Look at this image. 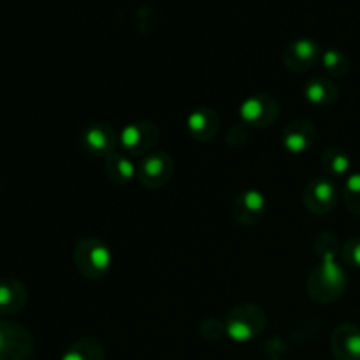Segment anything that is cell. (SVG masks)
<instances>
[{
	"label": "cell",
	"instance_id": "1",
	"mask_svg": "<svg viewBox=\"0 0 360 360\" xmlns=\"http://www.w3.org/2000/svg\"><path fill=\"white\" fill-rule=\"evenodd\" d=\"M306 290L319 304L336 302L347 290V273L336 260H320L308 274Z\"/></svg>",
	"mask_w": 360,
	"mask_h": 360
},
{
	"label": "cell",
	"instance_id": "2",
	"mask_svg": "<svg viewBox=\"0 0 360 360\" xmlns=\"http://www.w3.org/2000/svg\"><path fill=\"white\" fill-rule=\"evenodd\" d=\"M74 266L86 280H101L109 273L112 255L109 246L98 238H83L74 246Z\"/></svg>",
	"mask_w": 360,
	"mask_h": 360
},
{
	"label": "cell",
	"instance_id": "3",
	"mask_svg": "<svg viewBox=\"0 0 360 360\" xmlns=\"http://www.w3.org/2000/svg\"><path fill=\"white\" fill-rule=\"evenodd\" d=\"M266 311L259 304H252V302L234 306L224 320L225 334L238 343L255 340L266 329Z\"/></svg>",
	"mask_w": 360,
	"mask_h": 360
},
{
	"label": "cell",
	"instance_id": "4",
	"mask_svg": "<svg viewBox=\"0 0 360 360\" xmlns=\"http://www.w3.org/2000/svg\"><path fill=\"white\" fill-rule=\"evenodd\" d=\"M34 352V336L25 326L0 320V360H28Z\"/></svg>",
	"mask_w": 360,
	"mask_h": 360
},
{
	"label": "cell",
	"instance_id": "5",
	"mask_svg": "<svg viewBox=\"0 0 360 360\" xmlns=\"http://www.w3.org/2000/svg\"><path fill=\"white\" fill-rule=\"evenodd\" d=\"M174 174V162L165 151H153L141 158L137 167V181L148 190H158L167 185Z\"/></svg>",
	"mask_w": 360,
	"mask_h": 360
},
{
	"label": "cell",
	"instance_id": "6",
	"mask_svg": "<svg viewBox=\"0 0 360 360\" xmlns=\"http://www.w3.org/2000/svg\"><path fill=\"white\" fill-rule=\"evenodd\" d=\"M239 116L246 127L266 129L274 125L280 116V102L269 94H257L246 98L239 108Z\"/></svg>",
	"mask_w": 360,
	"mask_h": 360
},
{
	"label": "cell",
	"instance_id": "7",
	"mask_svg": "<svg viewBox=\"0 0 360 360\" xmlns=\"http://www.w3.org/2000/svg\"><path fill=\"white\" fill-rule=\"evenodd\" d=\"M160 141V129L151 122L129 123L120 132L118 144L129 155H148Z\"/></svg>",
	"mask_w": 360,
	"mask_h": 360
},
{
	"label": "cell",
	"instance_id": "8",
	"mask_svg": "<svg viewBox=\"0 0 360 360\" xmlns=\"http://www.w3.org/2000/svg\"><path fill=\"white\" fill-rule=\"evenodd\" d=\"M322 48L315 39L299 37L285 46L281 60L292 72H306L322 60Z\"/></svg>",
	"mask_w": 360,
	"mask_h": 360
},
{
	"label": "cell",
	"instance_id": "9",
	"mask_svg": "<svg viewBox=\"0 0 360 360\" xmlns=\"http://www.w3.org/2000/svg\"><path fill=\"white\" fill-rule=\"evenodd\" d=\"M338 199V186L330 181L329 178H315L306 185L304 193H302V204L308 210V213L315 217H323L329 214L336 207Z\"/></svg>",
	"mask_w": 360,
	"mask_h": 360
},
{
	"label": "cell",
	"instance_id": "10",
	"mask_svg": "<svg viewBox=\"0 0 360 360\" xmlns=\"http://www.w3.org/2000/svg\"><path fill=\"white\" fill-rule=\"evenodd\" d=\"M79 144L86 155L105 158L116 151L118 136L108 123H90L81 132Z\"/></svg>",
	"mask_w": 360,
	"mask_h": 360
},
{
	"label": "cell",
	"instance_id": "11",
	"mask_svg": "<svg viewBox=\"0 0 360 360\" xmlns=\"http://www.w3.org/2000/svg\"><path fill=\"white\" fill-rule=\"evenodd\" d=\"M267 200L259 190H245L232 202V217L241 225H255L264 218Z\"/></svg>",
	"mask_w": 360,
	"mask_h": 360
},
{
	"label": "cell",
	"instance_id": "12",
	"mask_svg": "<svg viewBox=\"0 0 360 360\" xmlns=\"http://www.w3.org/2000/svg\"><path fill=\"white\" fill-rule=\"evenodd\" d=\"M316 141V129L309 120L297 118L288 123L281 132V144L292 155H301L311 150Z\"/></svg>",
	"mask_w": 360,
	"mask_h": 360
},
{
	"label": "cell",
	"instance_id": "13",
	"mask_svg": "<svg viewBox=\"0 0 360 360\" xmlns=\"http://www.w3.org/2000/svg\"><path fill=\"white\" fill-rule=\"evenodd\" d=\"M330 352L336 360H360V327L345 322L330 336Z\"/></svg>",
	"mask_w": 360,
	"mask_h": 360
},
{
	"label": "cell",
	"instance_id": "14",
	"mask_svg": "<svg viewBox=\"0 0 360 360\" xmlns=\"http://www.w3.org/2000/svg\"><path fill=\"white\" fill-rule=\"evenodd\" d=\"M186 130L190 136L200 143L213 141L220 132V116L211 108H199L186 118Z\"/></svg>",
	"mask_w": 360,
	"mask_h": 360
},
{
	"label": "cell",
	"instance_id": "15",
	"mask_svg": "<svg viewBox=\"0 0 360 360\" xmlns=\"http://www.w3.org/2000/svg\"><path fill=\"white\" fill-rule=\"evenodd\" d=\"M27 288L16 278L0 280V315H16L27 304Z\"/></svg>",
	"mask_w": 360,
	"mask_h": 360
},
{
	"label": "cell",
	"instance_id": "16",
	"mask_svg": "<svg viewBox=\"0 0 360 360\" xmlns=\"http://www.w3.org/2000/svg\"><path fill=\"white\" fill-rule=\"evenodd\" d=\"M306 101L316 108H327L340 97V88L327 77H313L304 86Z\"/></svg>",
	"mask_w": 360,
	"mask_h": 360
},
{
	"label": "cell",
	"instance_id": "17",
	"mask_svg": "<svg viewBox=\"0 0 360 360\" xmlns=\"http://www.w3.org/2000/svg\"><path fill=\"white\" fill-rule=\"evenodd\" d=\"M104 171L109 181H112L118 186L127 185L129 181H132L134 176H137L136 165L132 164V160L127 155L118 153V151L105 157Z\"/></svg>",
	"mask_w": 360,
	"mask_h": 360
},
{
	"label": "cell",
	"instance_id": "18",
	"mask_svg": "<svg viewBox=\"0 0 360 360\" xmlns=\"http://www.w3.org/2000/svg\"><path fill=\"white\" fill-rule=\"evenodd\" d=\"M104 357L105 352L101 341L86 338V340H79L70 345L62 360H104Z\"/></svg>",
	"mask_w": 360,
	"mask_h": 360
},
{
	"label": "cell",
	"instance_id": "19",
	"mask_svg": "<svg viewBox=\"0 0 360 360\" xmlns=\"http://www.w3.org/2000/svg\"><path fill=\"white\" fill-rule=\"evenodd\" d=\"M322 167L329 176L340 178V176H345L350 172L352 160L345 150L336 146H329L322 153Z\"/></svg>",
	"mask_w": 360,
	"mask_h": 360
},
{
	"label": "cell",
	"instance_id": "20",
	"mask_svg": "<svg viewBox=\"0 0 360 360\" xmlns=\"http://www.w3.org/2000/svg\"><path fill=\"white\" fill-rule=\"evenodd\" d=\"M320 62H322L323 69H326L333 77H345L350 72V58H348L343 51H340V49H326Z\"/></svg>",
	"mask_w": 360,
	"mask_h": 360
},
{
	"label": "cell",
	"instance_id": "21",
	"mask_svg": "<svg viewBox=\"0 0 360 360\" xmlns=\"http://www.w3.org/2000/svg\"><path fill=\"white\" fill-rule=\"evenodd\" d=\"M341 248H343V246L340 245V241H338V238L333 232H322V234L316 236L315 243H313L315 255L319 257L320 260H334Z\"/></svg>",
	"mask_w": 360,
	"mask_h": 360
},
{
	"label": "cell",
	"instance_id": "22",
	"mask_svg": "<svg viewBox=\"0 0 360 360\" xmlns=\"http://www.w3.org/2000/svg\"><path fill=\"white\" fill-rule=\"evenodd\" d=\"M345 206L354 217L360 218V172H354L347 178L343 188Z\"/></svg>",
	"mask_w": 360,
	"mask_h": 360
},
{
	"label": "cell",
	"instance_id": "23",
	"mask_svg": "<svg viewBox=\"0 0 360 360\" xmlns=\"http://www.w3.org/2000/svg\"><path fill=\"white\" fill-rule=\"evenodd\" d=\"M343 260L354 269H360V236L350 238L341 248Z\"/></svg>",
	"mask_w": 360,
	"mask_h": 360
},
{
	"label": "cell",
	"instance_id": "24",
	"mask_svg": "<svg viewBox=\"0 0 360 360\" xmlns=\"http://www.w3.org/2000/svg\"><path fill=\"white\" fill-rule=\"evenodd\" d=\"M248 136H250L248 127H246L243 122H239V123H234V125L227 130L225 141H227L229 146L241 148L243 144H246V141H248Z\"/></svg>",
	"mask_w": 360,
	"mask_h": 360
},
{
	"label": "cell",
	"instance_id": "25",
	"mask_svg": "<svg viewBox=\"0 0 360 360\" xmlns=\"http://www.w3.org/2000/svg\"><path fill=\"white\" fill-rule=\"evenodd\" d=\"M200 333H202V336L206 338V340L214 341V340H218L221 334H225V326L214 319L204 320L202 327H200Z\"/></svg>",
	"mask_w": 360,
	"mask_h": 360
}]
</instances>
